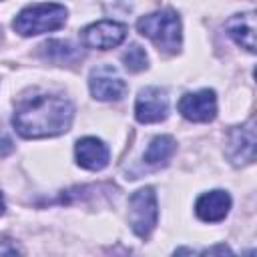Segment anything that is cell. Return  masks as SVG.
<instances>
[{
	"label": "cell",
	"instance_id": "cell-1",
	"mask_svg": "<svg viewBox=\"0 0 257 257\" xmlns=\"http://www.w3.org/2000/svg\"><path fill=\"white\" fill-rule=\"evenodd\" d=\"M74 106L68 98L36 94L16 104L12 124L24 139H48L66 133L72 124Z\"/></svg>",
	"mask_w": 257,
	"mask_h": 257
},
{
	"label": "cell",
	"instance_id": "cell-2",
	"mask_svg": "<svg viewBox=\"0 0 257 257\" xmlns=\"http://www.w3.org/2000/svg\"><path fill=\"white\" fill-rule=\"evenodd\" d=\"M137 30L167 54H177L181 48V18L169 8L141 16L137 22Z\"/></svg>",
	"mask_w": 257,
	"mask_h": 257
},
{
	"label": "cell",
	"instance_id": "cell-3",
	"mask_svg": "<svg viewBox=\"0 0 257 257\" xmlns=\"http://www.w3.org/2000/svg\"><path fill=\"white\" fill-rule=\"evenodd\" d=\"M66 8L56 2L32 4L18 12L12 26L20 36H36L44 32L58 30L66 22Z\"/></svg>",
	"mask_w": 257,
	"mask_h": 257
},
{
	"label": "cell",
	"instance_id": "cell-4",
	"mask_svg": "<svg viewBox=\"0 0 257 257\" xmlns=\"http://www.w3.org/2000/svg\"><path fill=\"white\" fill-rule=\"evenodd\" d=\"M157 219H159V207H157L155 189L145 187L135 191L128 197V225L133 233L141 239H147L157 227Z\"/></svg>",
	"mask_w": 257,
	"mask_h": 257
},
{
	"label": "cell",
	"instance_id": "cell-5",
	"mask_svg": "<svg viewBox=\"0 0 257 257\" xmlns=\"http://www.w3.org/2000/svg\"><path fill=\"white\" fill-rule=\"evenodd\" d=\"M225 155L235 167H245L255 161V122L253 118L243 124L231 128L225 143Z\"/></svg>",
	"mask_w": 257,
	"mask_h": 257
},
{
	"label": "cell",
	"instance_id": "cell-6",
	"mask_svg": "<svg viewBox=\"0 0 257 257\" xmlns=\"http://www.w3.org/2000/svg\"><path fill=\"white\" fill-rule=\"evenodd\" d=\"M126 36V26L114 20H100L94 24H88L82 28L80 38L86 48H98V50H110L118 46Z\"/></svg>",
	"mask_w": 257,
	"mask_h": 257
},
{
	"label": "cell",
	"instance_id": "cell-7",
	"mask_svg": "<svg viewBox=\"0 0 257 257\" xmlns=\"http://www.w3.org/2000/svg\"><path fill=\"white\" fill-rule=\"evenodd\" d=\"M169 114V98L167 92L159 86H147L139 92L135 100V116L143 124L161 122Z\"/></svg>",
	"mask_w": 257,
	"mask_h": 257
},
{
	"label": "cell",
	"instance_id": "cell-8",
	"mask_svg": "<svg viewBox=\"0 0 257 257\" xmlns=\"http://www.w3.org/2000/svg\"><path fill=\"white\" fill-rule=\"evenodd\" d=\"M179 112L187 120L209 122L217 116V96L209 88H203L197 92H187L179 100Z\"/></svg>",
	"mask_w": 257,
	"mask_h": 257
},
{
	"label": "cell",
	"instance_id": "cell-9",
	"mask_svg": "<svg viewBox=\"0 0 257 257\" xmlns=\"http://www.w3.org/2000/svg\"><path fill=\"white\" fill-rule=\"evenodd\" d=\"M90 94L96 100H120L126 92V82L116 74L112 66H98L88 78Z\"/></svg>",
	"mask_w": 257,
	"mask_h": 257
},
{
	"label": "cell",
	"instance_id": "cell-10",
	"mask_svg": "<svg viewBox=\"0 0 257 257\" xmlns=\"http://www.w3.org/2000/svg\"><path fill=\"white\" fill-rule=\"evenodd\" d=\"M74 157L78 167L86 171H100L108 165V147L96 137H84L74 145Z\"/></svg>",
	"mask_w": 257,
	"mask_h": 257
},
{
	"label": "cell",
	"instance_id": "cell-11",
	"mask_svg": "<svg viewBox=\"0 0 257 257\" xmlns=\"http://www.w3.org/2000/svg\"><path fill=\"white\" fill-rule=\"evenodd\" d=\"M231 209V197L227 191L215 189L209 193H203L195 203V213L205 223H219L227 217Z\"/></svg>",
	"mask_w": 257,
	"mask_h": 257
},
{
	"label": "cell",
	"instance_id": "cell-12",
	"mask_svg": "<svg viewBox=\"0 0 257 257\" xmlns=\"http://www.w3.org/2000/svg\"><path fill=\"white\" fill-rule=\"evenodd\" d=\"M227 34L235 40L237 46L247 52H255V12L235 14L227 20Z\"/></svg>",
	"mask_w": 257,
	"mask_h": 257
},
{
	"label": "cell",
	"instance_id": "cell-13",
	"mask_svg": "<svg viewBox=\"0 0 257 257\" xmlns=\"http://www.w3.org/2000/svg\"><path fill=\"white\" fill-rule=\"evenodd\" d=\"M175 151H177L175 139L169 137V135H161V137H155L149 143L143 159L151 167H163V165H167L171 161V157L175 155Z\"/></svg>",
	"mask_w": 257,
	"mask_h": 257
},
{
	"label": "cell",
	"instance_id": "cell-14",
	"mask_svg": "<svg viewBox=\"0 0 257 257\" xmlns=\"http://www.w3.org/2000/svg\"><path fill=\"white\" fill-rule=\"evenodd\" d=\"M42 56L58 62V64H70L76 58H80V50H76V46H72L70 42H62V40H48L40 46Z\"/></svg>",
	"mask_w": 257,
	"mask_h": 257
},
{
	"label": "cell",
	"instance_id": "cell-15",
	"mask_svg": "<svg viewBox=\"0 0 257 257\" xmlns=\"http://www.w3.org/2000/svg\"><path fill=\"white\" fill-rule=\"evenodd\" d=\"M122 62H124V68L131 70V72H141L149 66V56L145 52L143 46L139 44H131L128 50L122 52Z\"/></svg>",
	"mask_w": 257,
	"mask_h": 257
},
{
	"label": "cell",
	"instance_id": "cell-16",
	"mask_svg": "<svg viewBox=\"0 0 257 257\" xmlns=\"http://www.w3.org/2000/svg\"><path fill=\"white\" fill-rule=\"evenodd\" d=\"M203 253H231L225 245H219V247H213V249H205Z\"/></svg>",
	"mask_w": 257,
	"mask_h": 257
},
{
	"label": "cell",
	"instance_id": "cell-17",
	"mask_svg": "<svg viewBox=\"0 0 257 257\" xmlns=\"http://www.w3.org/2000/svg\"><path fill=\"white\" fill-rule=\"evenodd\" d=\"M4 213V197H2V193H0V215Z\"/></svg>",
	"mask_w": 257,
	"mask_h": 257
},
{
	"label": "cell",
	"instance_id": "cell-18",
	"mask_svg": "<svg viewBox=\"0 0 257 257\" xmlns=\"http://www.w3.org/2000/svg\"><path fill=\"white\" fill-rule=\"evenodd\" d=\"M0 40H2V28H0Z\"/></svg>",
	"mask_w": 257,
	"mask_h": 257
}]
</instances>
